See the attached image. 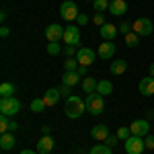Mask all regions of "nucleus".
Returning a JSON list of instances; mask_svg holds the SVG:
<instances>
[{"mask_svg":"<svg viewBox=\"0 0 154 154\" xmlns=\"http://www.w3.org/2000/svg\"><path fill=\"white\" fill-rule=\"evenodd\" d=\"M64 111H66V115H68L70 119H78L84 111H86V103H84V99L72 95V97H68V99H66Z\"/></svg>","mask_w":154,"mask_h":154,"instance_id":"f257e3e1","label":"nucleus"},{"mask_svg":"<svg viewBox=\"0 0 154 154\" xmlns=\"http://www.w3.org/2000/svg\"><path fill=\"white\" fill-rule=\"evenodd\" d=\"M84 103H86V111L91 115H101L105 109V97L99 93H91V95H86Z\"/></svg>","mask_w":154,"mask_h":154,"instance_id":"f03ea898","label":"nucleus"},{"mask_svg":"<svg viewBox=\"0 0 154 154\" xmlns=\"http://www.w3.org/2000/svg\"><path fill=\"white\" fill-rule=\"evenodd\" d=\"M19 111H21L19 99H14V97H0V113H2V115L14 117Z\"/></svg>","mask_w":154,"mask_h":154,"instance_id":"7ed1b4c3","label":"nucleus"},{"mask_svg":"<svg viewBox=\"0 0 154 154\" xmlns=\"http://www.w3.org/2000/svg\"><path fill=\"white\" fill-rule=\"evenodd\" d=\"M131 31L134 33H138L140 37H148V35H152V31H154V23L150 21V19H136L134 23H131Z\"/></svg>","mask_w":154,"mask_h":154,"instance_id":"20e7f679","label":"nucleus"},{"mask_svg":"<svg viewBox=\"0 0 154 154\" xmlns=\"http://www.w3.org/2000/svg\"><path fill=\"white\" fill-rule=\"evenodd\" d=\"M123 146H125V154H142L144 148H146L142 136H130L123 142Z\"/></svg>","mask_w":154,"mask_h":154,"instance_id":"39448f33","label":"nucleus"},{"mask_svg":"<svg viewBox=\"0 0 154 154\" xmlns=\"http://www.w3.org/2000/svg\"><path fill=\"white\" fill-rule=\"evenodd\" d=\"M66 45H78L80 43V29L76 25H68L64 27V39H62Z\"/></svg>","mask_w":154,"mask_h":154,"instance_id":"423d86ee","label":"nucleus"},{"mask_svg":"<svg viewBox=\"0 0 154 154\" xmlns=\"http://www.w3.org/2000/svg\"><path fill=\"white\" fill-rule=\"evenodd\" d=\"M60 14H62V19L64 21H74V19H78V8H76V4L72 2V0H64L62 2V6H60Z\"/></svg>","mask_w":154,"mask_h":154,"instance_id":"0eeeda50","label":"nucleus"},{"mask_svg":"<svg viewBox=\"0 0 154 154\" xmlns=\"http://www.w3.org/2000/svg\"><path fill=\"white\" fill-rule=\"evenodd\" d=\"M130 130H131V136H142V138H146L148 136V130H150V121L148 119H136V121H131Z\"/></svg>","mask_w":154,"mask_h":154,"instance_id":"6e6552de","label":"nucleus"},{"mask_svg":"<svg viewBox=\"0 0 154 154\" xmlns=\"http://www.w3.org/2000/svg\"><path fill=\"white\" fill-rule=\"evenodd\" d=\"M45 39L48 41H60V39H64V29H62V25L58 23H51L45 27Z\"/></svg>","mask_w":154,"mask_h":154,"instance_id":"1a4fd4ad","label":"nucleus"},{"mask_svg":"<svg viewBox=\"0 0 154 154\" xmlns=\"http://www.w3.org/2000/svg\"><path fill=\"white\" fill-rule=\"evenodd\" d=\"M76 60L80 66H91V64H95V51L91 48H80L76 54Z\"/></svg>","mask_w":154,"mask_h":154,"instance_id":"9d476101","label":"nucleus"},{"mask_svg":"<svg viewBox=\"0 0 154 154\" xmlns=\"http://www.w3.org/2000/svg\"><path fill=\"white\" fill-rule=\"evenodd\" d=\"M138 91H140V95H144V97H152L154 95V76L142 78L140 84H138Z\"/></svg>","mask_w":154,"mask_h":154,"instance_id":"9b49d317","label":"nucleus"},{"mask_svg":"<svg viewBox=\"0 0 154 154\" xmlns=\"http://www.w3.org/2000/svg\"><path fill=\"white\" fill-rule=\"evenodd\" d=\"M99 58H103V60H111L113 56H115V43L113 41H103L101 45H99Z\"/></svg>","mask_w":154,"mask_h":154,"instance_id":"f8f14e48","label":"nucleus"},{"mask_svg":"<svg viewBox=\"0 0 154 154\" xmlns=\"http://www.w3.org/2000/svg\"><path fill=\"white\" fill-rule=\"evenodd\" d=\"M99 33H101V37H103L105 41H113V39L119 35V29L115 27V25H111V23H105L101 29H99Z\"/></svg>","mask_w":154,"mask_h":154,"instance_id":"ddd939ff","label":"nucleus"},{"mask_svg":"<svg viewBox=\"0 0 154 154\" xmlns=\"http://www.w3.org/2000/svg\"><path fill=\"white\" fill-rule=\"evenodd\" d=\"M54 138L51 136H41V140L37 142V152L39 154H49L54 150Z\"/></svg>","mask_w":154,"mask_h":154,"instance_id":"4468645a","label":"nucleus"},{"mask_svg":"<svg viewBox=\"0 0 154 154\" xmlns=\"http://www.w3.org/2000/svg\"><path fill=\"white\" fill-rule=\"evenodd\" d=\"M109 12L115 14V17L125 14L128 12V2L125 0H113V2H109Z\"/></svg>","mask_w":154,"mask_h":154,"instance_id":"2eb2a0df","label":"nucleus"},{"mask_svg":"<svg viewBox=\"0 0 154 154\" xmlns=\"http://www.w3.org/2000/svg\"><path fill=\"white\" fill-rule=\"evenodd\" d=\"M91 136H93L95 140L105 142L107 138H109V128H107V125H103V123H99V125H95V128L91 130Z\"/></svg>","mask_w":154,"mask_h":154,"instance_id":"dca6fc26","label":"nucleus"},{"mask_svg":"<svg viewBox=\"0 0 154 154\" xmlns=\"http://www.w3.org/2000/svg\"><path fill=\"white\" fill-rule=\"evenodd\" d=\"M14 146H17V140H14L12 131H6V134L0 136V148L2 150H12Z\"/></svg>","mask_w":154,"mask_h":154,"instance_id":"f3484780","label":"nucleus"},{"mask_svg":"<svg viewBox=\"0 0 154 154\" xmlns=\"http://www.w3.org/2000/svg\"><path fill=\"white\" fill-rule=\"evenodd\" d=\"M60 88H49V91H45V95H43V101H45V105L48 107H54V105H58V101H60Z\"/></svg>","mask_w":154,"mask_h":154,"instance_id":"a211bd4d","label":"nucleus"},{"mask_svg":"<svg viewBox=\"0 0 154 154\" xmlns=\"http://www.w3.org/2000/svg\"><path fill=\"white\" fill-rule=\"evenodd\" d=\"M125 70H128V62H125V60H115V62H111V74H113V76H121Z\"/></svg>","mask_w":154,"mask_h":154,"instance_id":"6ab92c4d","label":"nucleus"},{"mask_svg":"<svg viewBox=\"0 0 154 154\" xmlns=\"http://www.w3.org/2000/svg\"><path fill=\"white\" fill-rule=\"evenodd\" d=\"M97 84H99V80H95V76H86V78L82 80V91L86 93V95L97 93Z\"/></svg>","mask_w":154,"mask_h":154,"instance_id":"aec40b11","label":"nucleus"},{"mask_svg":"<svg viewBox=\"0 0 154 154\" xmlns=\"http://www.w3.org/2000/svg\"><path fill=\"white\" fill-rule=\"evenodd\" d=\"M97 93L103 95V97L111 95V93H113V84H111V80H99V84H97Z\"/></svg>","mask_w":154,"mask_h":154,"instance_id":"412c9836","label":"nucleus"},{"mask_svg":"<svg viewBox=\"0 0 154 154\" xmlns=\"http://www.w3.org/2000/svg\"><path fill=\"white\" fill-rule=\"evenodd\" d=\"M78 78H80L78 72H64V76H62V84L74 86V84H78Z\"/></svg>","mask_w":154,"mask_h":154,"instance_id":"4be33fe9","label":"nucleus"},{"mask_svg":"<svg viewBox=\"0 0 154 154\" xmlns=\"http://www.w3.org/2000/svg\"><path fill=\"white\" fill-rule=\"evenodd\" d=\"M17 93V86L12 82H2L0 84V97H12Z\"/></svg>","mask_w":154,"mask_h":154,"instance_id":"5701e85b","label":"nucleus"},{"mask_svg":"<svg viewBox=\"0 0 154 154\" xmlns=\"http://www.w3.org/2000/svg\"><path fill=\"white\" fill-rule=\"evenodd\" d=\"M45 101H43V99H33V101H31V105H29V109H31V111H33V113H41V111H45Z\"/></svg>","mask_w":154,"mask_h":154,"instance_id":"b1692460","label":"nucleus"},{"mask_svg":"<svg viewBox=\"0 0 154 154\" xmlns=\"http://www.w3.org/2000/svg\"><path fill=\"white\" fill-rule=\"evenodd\" d=\"M88 154H113V152H111V146H107V144H95Z\"/></svg>","mask_w":154,"mask_h":154,"instance_id":"393cba45","label":"nucleus"},{"mask_svg":"<svg viewBox=\"0 0 154 154\" xmlns=\"http://www.w3.org/2000/svg\"><path fill=\"white\" fill-rule=\"evenodd\" d=\"M138 43H140V35L134 33V31H130V33L125 35V45H128V48H136Z\"/></svg>","mask_w":154,"mask_h":154,"instance_id":"a878e982","label":"nucleus"},{"mask_svg":"<svg viewBox=\"0 0 154 154\" xmlns=\"http://www.w3.org/2000/svg\"><path fill=\"white\" fill-rule=\"evenodd\" d=\"M78 66H80V64H78V60H76V58H68L66 62H64V70H66V72H76V70H78Z\"/></svg>","mask_w":154,"mask_h":154,"instance_id":"bb28decb","label":"nucleus"},{"mask_svg":"<svg viewBox=\"0 0 154 154\" xmlns=\"http://www.w3.org/2000/svg\"><path fill=\"white\" fill-rule=\"evenodd\" d=\"M93 6L97 12H105L109 11V0H93Z\"/></svg>","mask_w":154,"mask_h":154,"instance_id":"cd10ccee","label":"nucleus"},{"mask_svg":"<svg viewBox=\"0 0 154 154\" xmlns=\"http://www.w3.org/2000/svg\"><path fill=\"white\" fill-rule=\"evenodd\" d=\"M45 49H48V54H49V56H58L60 51H62V45H60L58 41H49Z\"/></svg>","mask_w":154,"mask_h":154,"instance_id":"c85d7f7f","label":"nucleus"},{"mask_svg":"<svg viewBox=\"0 0 154 154\" xmlns=\"http://www.w3.org/2000/svg\"><path fill=\"white\" fill-rule=\"evenodd\" d=\"M8 128H11V117H8V115H2V117H0V131L6 134Z\"/></svg>","mask_w":154,"mask_h":154,"instance_id":"c756f323","label":"nucleus"},{"mask_svg":"<svg viewBox=\"0 0 154 154\" xmlns=\"http://www.w3.org/2000/svg\"><path fill=\"white\" fill-rule=\"evenodd\" d=\"M130 136H131V130H130V128H119V130H117V138H119V140H123V142H125Z\"/></svg>","mask_w":154,"mask_h":154,"instance_id":"7c9ffc66","label":"nucleus"},{"mask_svg":"<svg viewBox=\"0 0 154 154\" xmlns=\"http://www.w3.org/2000/svg\"><path fill=\"white\" fill-rule=\"evenodd\" d=\"M93 23H95L97 27H103V25H105V12H97L95 17H93Z\"/></svg>","mask_w":154,"mask_h":154,"instance_id":"2f4dec72","label":"nucleus"},{"mask_svg":"<svg viewBox=\"0 0 154 154\" xmlns=\"http://www.w3.org/2000/svg\"><path fill=\"white\" fill-rule=\"evenodd\" d=\"M117 29H119V33H121V35L125 37V35H128V33L131 31V23H121V25L117 27Z\"/></svg>","mask_w":154,"mask_h":154,"instance_id":"473e14b6","label":"nucleus"},{"mask_svg":"<svg viewBox=\"0 0 154 154\" xmlns=\"http://www.w3.org/2000/svg\"><path fill=\"white\" fill-rule=\"evenodd\" d=\"M60 95L72 97V86H68V84H62V86H60Z\"/></svg>","mask_w":154,"mask_h":154,"instance_id":"72a5a7b5","label":"nucleus"},{"mask_svg":"<svg viewBox=\"0 0 154 154\" xmlns=\"http://www.w3.org/2000/svg\"><path fill=\"white\" fill-rule=\"evenodd\" d=\"M117 140H119V138H117V134H109V138L105 140V144H107V146H111V148H113V146L117 144Z\"/></svg>","mask_w":154,"mask_h":154,"instance_id":"f704fd0d","label":"nucleus"},{"mask_svg":"<svg viewBox=\"0 0 154 154\" xmlns=\"http://www.w3.org/2000/svg\"><path fill=\"white\" fill-rule=\"evenodd\" d=\"M144 144H146L148 150H154V136H146L144 138Z\"/></svg>","mask_w":154,"mask_h":154,"instance_id":"c9c22d12","label":"nucleus"},{"mask_svg":"<svg viewBox=\"0 0 154 154\" xmlns=\"http://www.w3.org/2000/svg\"><path fill=\"white\" fill-rule=\"evenodd\" d=\"M64 54H66L68 58H72V56L76 54V45H66V48H64Z\"/></svg>","mask_w":154,"mask_h":154,"instance_id":"e433bc0d","label":"nucleus"},{"mask_svg":"<svg viewBox=\"0 0 154 154\" xmlns=\"http://www.w3.org/2000/svg\"><path fill=\"white\" fill-rule=\"evenodd\" d=\"M78 74H80V78H86L88 76V66H78Z\"/></svg>","mask_w":154,"mask_h":154,"instance_id":"4c0bfd02","label":"nucleus"},{"mask_svg":"<svg viewBox=\"0 0 154 154\" xmlns=\"http://www.w3.org/2000/svg\"><path fill=\"white\" fill-rule=\"evenodd\" d=\"M76 21H78V25H80V27H82V25H86V23H88V21H91V19H88V17H86V14H82V12H80V14H78V19H76Z\"/></svg>","mask_w":154,"mask_h":154,"instance_id":"58836bf2","label":"nucleus"},{"mask_svg":"<svg viewBox=\"0 0 154 154\" xmlns=\"http://www.w3.org/2000/svg\"><path fill=\"white\" fill-rule=\"evenodd\" d=\"M0 35H2V37H8V35H11V29H8L6 25H2V27H0Z\"/></svg>","mask_w":154,"mask_h":154,"instance_id":"ea45409f","label":"nucleus"},{"mask_svg":"<svg viewBox=\"0 0 154 154\" xmlns=\"http://www.w3.org/2000/svg\"><path fill=\"white\" fill-rule=\"evenodd\" d=\"M17 130H19V123H17L14 119H11V128H8V131H12V134H14Z\"/></svg>","mask_w":154,"mask_h":154,"instance_id":"a19ab883","label":"nucleus"},{"mask_svg":"<svg viewBox=\"0 0 154 154\" xmlns=\"http://www.w3.org/2000/svg\"><path fill=\"white\" fill-rule=\"evenodd\" d=\"M49 131H51L49 125H41V134H43V136H49Z\"/></svg>","mask_w":154,"mask_h":154,"instance_id":"79ce46f5","label":"nucleus"},{"mask_svg":"<svg viewBox=\"0 0 154 154\" xmlns=\"http://www.w3.org/2000/svg\"><path fill=\"white\" fill-rule=\"evenodd\" d=\"M21 154H39L37 150H29V148H25V150H21Z\"/></svg>","mask_w":154,"mask_h":154,"instance_id":"37998d69","label":"nucleus"},{"mask_svg":"<svg viewBox=\"0 0 154 154\" xmlns=\"http://www.w3.org/2000/svg\"><path fill=\"white\" fill-rule=\"evenodd\" d=\"M154 117V109H150V111H148V119H152Z\"/></svg>","mask_w":154,"mask_h":154,"instance_id":"c03bdc74","label":"nucleus"},{"mask_svg":"<svg viewBox=\"0 0 154 154\" xmlns=\"http://www.w3.org/2000/svg\"><path fill=\"white\" fill-rule=\"evenodd\" d=\"M150 76H154V62L150 64Z\"/></svg>","mask_w":154,"mask_h":154,"instance_id":"a18cd8bd","label":"nucleus"},{"mask_svg":"<svg viewBox=\"0 0 154 154\" xmlns=\"http://www.w3.org/2000/svg\"><path fill=\"white\" fill-rule=\"evenodd\" d=\"M84 2H93V0H84Z\"/></svg>","mask_w":154,"mask_h":154,"instance_id":"49530a36","label":"nucleus"},{"mask_svg":"<svg viewBox=\"0 0 154 154\" xmlns=\"http://www.w3.org/2000/svg\"><path fill=\"white\" fill-rule=\"evenodd\" d=\"M109 2H113V0H109Z\"/></svg>","mask_w":154,"mask_h":154,"instance_id":"de8ad7c7","label":"nucleus"}]
</instances>
